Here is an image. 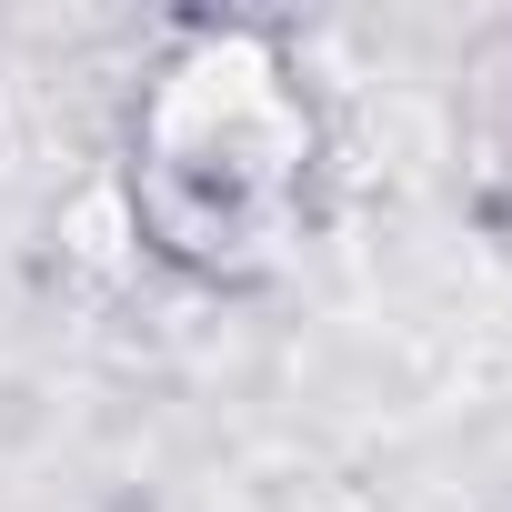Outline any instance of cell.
<instances>
[{
    "instance_id": "1",
    "label": "cell",
    "mask_w": 512,
    "mask_h": 512,
    "mask_svg": "<svg viewBox=\"0 0 512 512\" xmlns=\"http://www.w3.org/2000/svg\"><path fill=\"white\" fill-rule=\"evenodd\" d=\"M322 121L292 51L251 21H191L131 101V221L171 272L251 282L312 201Z\"/></svg>"
}]
</instances>
